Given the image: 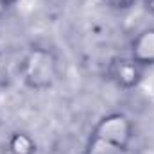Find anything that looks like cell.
I'll return each mask as SVG.
<instances>
[{
    "instance_id": "8",
    "label": "cell",
    "mask_w": 154,
    "mask_h": 154,
    "mask_svg": "<svg viewBox=\"0 0 154 154\" xmlns=\"http://www.w3.org/2000/svg\"><path fill=\"white\" fill-rule=\"evenodd\" d=\"M11 4H13V0H0V20L5 16V13L9 11Z\"/></svg>"
},
{
    "instance_id": "7",
    "label": "cell",
    "mask_w": 154,
    "mask_h": 154,
    "mask_svg": "<svg viewBox=\"0 0 154 154\" xmlns=\"http://www.w3.org/2000/svg\"><path fill=\"white\" fill-rule=\"evenodd\" d=\"M111 9H115V11H127V9H131L138 0H104Z\"/></svg>"
},
{
    "instance_id": "6",
    "label": "cell",
    "mask_w": 154,
    "mask_h": 154,
    "mask_svg": "<svg viewBox=\"0 0 154 154\" xmlns=\"http://www.w3.org/2000/svg\"><path fill=\"white\" fill-rule=\"evenodd\" d=\"M82 154H125L122 149L115 147L113 143L95 136L90 133V138L86 142V147H84V152Z\"/></svg>"
},
{
    "instance_id": "4",
    "label": "cell",
    "mask_w": 154,
    "mask_h": 154,
    "mask_svg": "<svg viewBox=\"0 0 154 154\" xmlns=\"http://www.w3.org/2000/svg\"><path fill=\"white\" fill-rule=\"evenodd\" d=\"M129 56L143 68L154 66V27H145L129 43Z\"/></svg>"
},
{
    "instance_id": "9",
    "label": "cell",
    "mask_w": 154,
    "mask_h": 154,
    "mask_svg": "<svg viewBox=\"0 0 154 154\" xmlns=\"http://www.w3.org/2000/svg\"><path fill=\"white\" fill-rule=\"evenodd\" d=\"M143 5H145V9H147V11L154 13V0H143Z\"/></svg>"
},
{
    "instance_id": "3",
    "label": "cell",
    "mask_w": 154,
    "mask_h": 154,
    "mask_svg": "<svg viewBox=\"0 0 154 154\" xmlns=\"http://www.w3.org/2000/svg\"><path fill=\"white\" fill-rule=\"evenodd\" d=\"M145 70L147 68H143L127 54V56H115L109 59L106 66V75L120 90H134L143 81Z\"/></svg>"
},
{
    "instance_id": "1",
    "label": "cell",
    "mask_w": 154,
    "mask_h": 154,
    "mask_svg": "<svg viewBox=\"0 0 154 154\" xmlns=\"http://www.w3.org/2000/svg\"><path fill=\"white\" fill-rule=\"evenodd\" d=\"M18 74L29 90L45 91L59 79V57L48 47L32 45L22 56L18 63Z\"/></svg>"
},
{
    "instance_id": "5",
    "label": "cell",
    "mask_w": 154,
    "mask_h": 154,
    "mask_svg": "<svg viewBox=\"0 0 154 154\" xmlns=\"http://www.w3.org/2000/svg\"><path fill=\"white\" fill-rule=\"evenodd\" d=\"M7 151H9V154H36L38 143L29 133L14 131L7 138Z\"/></svg>"
},
{
    "instance_id": "2",
    "label": "cell",
    "mask_w": 154,
    "mask_h": 154,
    "mask_svg": "<svg viewBox=\"0 0 154 154\" xmlns=\"http://www.w3.org/2000/svg\"><path fill=\"white\" fill-rule=\"evenodd\" d=\"M91 134L113 143L115 147L127 152V149L134 138V124H133L131 116H127L125 113L113 111V113H108L102 118H99V122L91 129Z\"/></svg>"
}]
</instances>
